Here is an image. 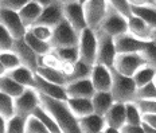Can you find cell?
Instances as JSON below:
<instances>
[{
	"label": "cell",
	"instance_id": "cell-45",
	"mask_svg": "<svg viewBox=\"0 0 156 133\" xmlns=\"http://www.w3.org/2000/svg\"><path fill=\"white\" fill-rule=\"evenodd\" d=\"M121 132L122 133H145L144 128H143V124L141 125H124L121 128Z\"/></svg>",
	"mask_w": 156,
	"mask_h": 133
},
{
	"label": "cell",
	"instance_id": "cell-7",
	"mask_svg": "<svg viewBox=\"0 0 156 133\" xmlns=\"http://www.w3.org/2000/svg\"><path fill=\"white\" fill-rule=\"evenodd\" d=\"M39 94L34 87H26L20 96L14 98V109L15 116L27 118L32 114L35 109L39 106Z\"/></svg>",
	"mask_w": 156,
	"mask_h": 133
},
{
	"label": "cell",
	"instance_id": "cell-5",
	"mask_svg": "<svg viewBox=\"0 0 156 133\" xmlns=\"http://www.w3.org/2000/svg\"><path fill=\"white\" fill-rule=\"evenodd\" d=\"M96 32H102V34H106L112 38L125 34V32H128L126 18L120 15L117 11H115V9L108 5V11H106L105 18L102 19V22L100 23Z\"/></svg>",
	"mask_w": 156,
	"mask_h": 133
},
{
	"label": "cell",
	"instance_id": "cell-57",
	"mask_svg": "<svg viewBox=\"0 0 156 133\" xmlns=\"http://www.w3.org/2000/svg\"><path fill=\"white\" fill-rule=\"evenodd\" d=\"M101 133H102V132H101Z\"/></svg>",
	"mask_w": 156,
	"mask_h": 133
},
{
	"label": "cell",
	"instance_id": "cell-51",
	"mask_svg": "<svg viewBox=\"0 0 156 133\" xmlns=\"http://www.w3.org/2000/svg\"><path fill=\"white\" fill-rule=\"evenodd\" d=\"M143 128H144L145 133H156V129H154V128H149V126L144 125V124H143Z\"/></svg>",
	"mask_w": 156,
	"mask_h": 133
},
{
	"label": "cell",
	"instance_id": "cell-35",
	"mask_svg": "<svg viewBox=\"0 0 156 133\" xmlns=\"http://www.w3.org/2000/svg\"><path fill=\"white\" fill-rule=\"evenodd\" d=\"M0 116H3L5 120H9L15 116L14 98L3 92H0Z\"/></svg>",
	"mask_w": 156,
	"mask_h": 133
},
{
	"label": "cell",
	"instance_id": "cell-4",
	"mask_svg": "<svg viewBox=\"0 0 156 133\" xmlns=\"http://www.w3.org/2000/svg\"><path fill=\"white\" fill-rule=\"evenodd\" d=\"M78 37H80V34L63 18V20H61L55 27H53V35H51V39H50V46L51 48L77 46Z\"/></svg>",
	"mask_w": 156,
	"mask_h": 133
},
{
	"label": "cell",
	"instance_id": "cell-21",
	"mask_svg": "<svg viewBox=\"0 0 156 133\" xmlns=\"http://www.w3.org/2000/svg\"><path fill=\"white\" fill-rule=\"evenodd\" d=\"M41 11H42L41 5H39L38 3L30 0V2H28L23 8L19 9L18 14H19V18H20L22 23L24 24V27L30 28L31 26L35 24L37 19L39 18V15H41Z\"/></svg>",
	"mask_w": 156,
	"mask_h": 133
},
{
	"label": "cell",
	"instance_id": "cell-27",
	"mask_svg": "<svg viewBox=\"0 0 156 133\" xmlns=\"http://www.w3.org/2000/svg\"><path fill=\"white\" fill-rule=\"evenodd\" d=\"M24 89L26 87H23L20 83L14 81L9 75H7V74L0 77V92H3L4 94H7V96L12 97V98L20 96Z\"/></svg>",
	"mask_w": 156,
	"mask_h": 133
},
{
	"label": "cell",
	"instance_id": "cell-11",
	"mask_svg": "<svg viewBox=\"0 0 156 133\" xmlns=\"http://www.w3.org/2000/svg\"><path fill=\"white\" fill-rule=\"evenodd\" d=\"M126 24H128V32L132 37L137 38L143 42H149L156 39V30L148 26L143 19L136 15H131L126 18Z\"/></svg>",
	"mask_w": 156,
	"mask_h": 133
},
{
	"label": "cell",
	"instance_id": "cell-3",
	"mask_svg": "<svg viewBox=\"0 0 156 133\" xmlns=\"http://www.w3.org/2000/svg\"><path fill=\"white\" fill-rule=\"evenodd\" d=\"M78 59L87 65L96 63V57H97V35L96 31L92 28L86 27L80 32L78 37Z\"/></svg>",
	"mask_w": 156,
	"mask_h": 133
},
{
	"label": "cell",
	"instance_id": "cell-25",
	"mask_svg": "<svg viewBox=\"0 0 156 133\" xmlns=\"http://www.w3.org/2000/svg\"><path fill=\"white\" fill-rule=\"evenodd\" d=\"M35 74L42 77L43 79L48 81V82L57 83V85H61V86H65L67 83L66 75L59 69H53V67H47V66H38Z\"/></svg>",
	"mask_w": 156,
	"mask_h": 133
},
{
	"label": "cell",
	"instance_id": "cell-50",
	"mask_svg": "<svg viewBox=\"0 0 156 133\" xmlns=\"http://www.w3.org/2000/svg\"><path fill=\"white\" fill-rule=\"evenodd\" d=\"M32 2H35V3H38L41 7H46V5H48L50 3H53L54 0H32Z\"/></svg>",
	"mask_w": 156,
	"mask_h": 133
},
{
	"label": "cell",
	"instance_id": "cell-20",
	"mask_svg": "<svg viewBox=\"0 0 156 133\" xmlns=\"http://www.w3.org/2000/svg\"><path fill=\"white\" fill-rule=\"evenodd\" d=\"M78 122H80V128L82 133H101L106 126L104 117L96 114V113L78 118Z\"/></svg>",
	"mask_w": 156,
	"mask_h": 133
},
{
	"label": "cell",
	"instance_id": "cell-30",
	"mask_svg": "<svg viewBox=\"0 0 156 133\" xmlns=\"http://www.w3.org/2000/svg\"><path fill=\"white\" fill-rule=\"evenodd\" d=\"M51 51H53L54 55L62 63L73 65L74 62H77V61H78V48H77V46L51 48Z\"/></svg>",
	"mask_w": 156,
	"mask_h": 133
},
{
	"label": "cell",
	"instance_id": "cell-29",
	"mask_svg": "<svg viewBox=\"0 0 156 133\" xmlns=\"http://www.w3.org/2000/svg\"><path fill=\"white\" fill-rule=\"evenodd\" d=\"M132 15L139 16L148 26H151L154 30H156V7H152V5L132 7Z\"/></svg>",
	"mask_w": 156,
	"mask_h": 133
},
{
	"label": "cell",
	"instance_id": "cell-46",
	"mask_svg": "<svg viewBox=\"0 0 156 133\" xmlns=\"http://www.w3.org/2000/svg\"><path fill=\"white\" fill-rule=\"evenodd\" d=\"M141 118L144 125L156 129V113H154V114H141Z\"/></svg>",
	"mask_w": 156,
	"mask_h": 133
},
{
	"label": "cell",
	"instance_id": "cell-49",
	"mask_svg": "<svg viewBox=\"0 0 156 133\" xmlns=\"http://www.w3.org/2000/svg\"><path fill=\"white\" fill-rule=\"evenodd\" d=\"M5 124H7V120L3 116H0V133H4L5 131Z\"/></svg>",
	"mask_w": 156,
	"mask_h": 133
},
{
	"label": "cell",
	"instance_id": "cell-9",
	"mask_svg": "<svg viewBox=\"0 0 156 133\" xmlns=\"http://www.w3.org/2000/svg\"><path fill=\"white\" fill-rule=\"evenodd\" d=\"M82 7L83 14H85L86 26L96 31L106 15L108 2L106 0H86L82 4Z\"/></svg>",
	"mask_w": 156,
	"mask_h": 133
},
{
	"label": "cell",
	"instance_id": "cell-8",
	"mask_svg": "<svg viewBox=\"0 0 156 133\" xmlns=\"http://www.w3.org/2000/svg\"><path fill=\"white\" fill-rule=\"evenodd\" d=\"M97 35V57L96 63H101L104 66L112 69L117 55L113 38L102 32H96Z\"/></svg>",
	"mask_w": 156,
	"mask_h": 133
},
{
	"label": "cell",
	"instance_id": "cell-10",
	"mask_svg": "<svg viewBox=\"0 0 156 133\" xmlns=\"http://www.w3.org/2000/svg\"><path fill=\"white\" fill-rule=\"evenodd\" d=\"M0 24L5 28L14 39H20L24 37L27 28L22 23L19 14L15 11L0 8Z\"/></svg>",
	"mask_w": 156,
	"mask_h": 133
},
{
	"label": "cell",
	"instance_id": "cell-22",
	"mask_svg": "<svg viewBox=\"0 0 156 133\" xmlns=\"http://www.w3.org/2000/svg\"><path fill=\"white\" fill-rule=\"evenodd\" d=\"M90 100H92V105H93V113L102 116V117L112 106V103L115 102L110 92H96Z\"/></svg>",
	"mask_w": 156,
	"mask_h": 133
},
{
	"label": "cell",
	"instance_id": "cell-33",
	"mask_svg": "<svg viewBox=\"0 0 156 133\" xmlns=\"http://www.w3.org/2000/svg\"><path fill=\"white\" fill-rule=\"evenodd\" d=\"M125 124L126 125H141V112L139 110L136 102H126L125 103Z\"/></svg>",
	"mask_w": 156,
	"mask_h": 133
},
{
	"label": "cell",
	"instance_id": "cell-26",
	"mask_svg": "<svg viewBox=\"0 0 156 133\" xmlns=\"http://www.w3.org/2000/svg\"><path fill=\"white\" fill-rule=\"evenodd\" d=\"M90 71H92V65H87L85 62H82L81 59H78L77 62L73 63L70 71L67 73V75H66V79H67V82H71V81L89 78Z\"/></svg>",
	"mask_w": 156,
	"mask_h": 133
},
{
	"label": "cell",
	"instance_id": "cell-38",
	"mask_svg": "<svg viewBox=\"0 0 156 133\" xmlns=\"http://www.w3.org/2000/svg\"><path fill=\"white\" fill-rule=\"evenodd\" d=\"M27 30L30 31L34 37H37L38 39L50 43L51 35H53V28L51 27H47V26H43V24H34V26H31L30 28H27Z\"/></svg>",
	"mask_w": 156,
	"mask_h": 133
},
{
	"label": "cell",
	"instance_id": "cell-40",
	"mask_svg": "<svg viewBox=\"0 0 156 133\" xmlns=\"http://www.w3.org/2000/svg\"><path fill=\"white\" fill-rule=\"evenodd\" d=\"M106 2L110 8H113L124 18H129L132 15V7L128 3V0H106Z\"/></svg>",
	"mask_w": 156,
	"mask_h": 133
},
{
	"label": "cell",
	"instance_id": "cell-54",
	"mask_svg": "<svg viewBox=\"0 0 156 133\" xmlns=\"http://www.w3.org/2000/svg\"><path fill=\"white\" fill-rule=\"evenodd\" d=\"M85 2H86V0H78V3H80V4H83Z\"/></svg>",
	"mask_w": 156,
	"mask_h": 133
},
{
	"label": "cell",
	"instance_id": "cell-31",
	"mask_svg": "<svg viewBox=\"0 0 156 133\" xmlns=\"http://www.w3.org/2000/svg\"><path fill=\"white\" fill-rule=\"evenodd\" d=\"M31 116H35L37 118H39L42 121V124H43L44 126L47 128V131L50 133H61L59 128H58L57 122L54 121V118L50 116V113L47 112V110H44L43 108L41 106V103H39V106L37 109L32 112Z\"/></svg>",
	"mask_w": 156,
	"mask_h": 133
},
{
	"label": "cell",
	"instance_id": "cell-56",
	"mask_svg": "<svg viewBox=\"0 0 156 133\" xmlns=\"http://www.w3.org/2000/svg\"><path fill=\"white\" fill-rule=\"evenodd\" d=\"M155 3H156V0H155Z\"/></svg>",
	"mask_w": 156,
	"mask_h": 133
},
{
	"label": "cell",
	"instance_id": "cell-17",
	"mask_svg": "<svg viewBox=\"0 0 156 133\" xmlns=\"http://www.w3.org/2000/svg\"><path fill=\"white\" fill-rule=\"evenodd\" d=\"M34 89L38 92V94H42V96L50 97V98L63 100V101H66V100H67L65 86L57 85V83H53V82H48V81L43 79L42 77L37 75V74H35Z\"/></svg>",
	"mask_w": 156,
	"mask_h": 133
},
{
	"label": "cell",
	"instance_id": "cell-52",
	"mask_svg": "<svg viewBox=\"0 0 156 133\" xmlns=\"http://www.w3.org/2000/svg\"><path fill=\"white\" fill-rule=\"evenodd\" d=\"M7 74V70H5V67L3 66V63L0 62V77H3V75H5Z\"/></svg>",
	"mask_w": 156,
	"mask_h": 133
},
{
	"label": "cell",
	"instance_id": "cell-23",
	"mask_svg": "<svg viewBox=\"0 0 156 133\" xmlns=\"http://www.w3.org/2000/svg\"><path fill=\"white\" fill-rule=\"evenodd\" d=\"M7 75H9L14 81H16L18 83H20L23 87H34L35 83V73L32 70H30L28 67L23 66H18L16 69L11 70L7 73Z\"/></svg>",
	"mask_w": 156,
	"mask_h": 133
},
{
	"label": "cell",
	"instance_id": "cell-53",
	"mask_svg": "<svg viewBox=\"0 0 156 133\" xmlns=\"http://www.w3.org/2000/svg\"><path fill=\"white\" fill-rule=\"evenodd\" d=\"M58 2H61L62 4H67V3H73V2H78V0H58Z\"/></svg>",
	"mask_w": 156,
	"mask_h": 133
},
{
	"label": "cell",
	"instance_id": "cell-6",
	"mask_svg": "<svg viewBox=\"0 0 156 133\" xmlns=\"http://www.w3.org/2000/svg\"><path fill=\"white\" fill-rule=\"evenodd\" d=\"M145 65L147 62H145V58L141 53L117 54L112 69H115L117 73L122 74V75L133 77V74Z\"/></svg>",
	"mask_w": 156,
	"mask_h": 133
},
{
	"label": "cell",
	"instance_id": "cell-19",
	"mask_svg": "<svg viewBox=\"0 0 156 133\" xmlns=\"http://www.w3.org/2000/svg\"><path fill=\"white\" fill-rule=\"evenodd\" d=\"M104 121L106 126L121 129L125 125V103L113 102L109 110L104 114Z\"/></svg>",
	"mask_w": 156,
	"mask_h": 133
},
{
	"label": "cell",
	"instance_id": "cell-37",
	"mask_svg": "<svg viewBox=\"0 0 156 133\" xmlns=\"http://www.w3.org/2000/svg\"><path fill=\"white\" fill-rule=\"evenodd\" d=\"M24 133H50L47 128L42 124V121L37 118L35 116H30L26 118V126Z\"/></svg>",
	"mask_w": 156,
	"mask_h": 133
},
{
	"label": "cell",
	"instance_id": "cell-16",
	"mask_svg": "<svg viewBox=\"0 0 156 133\" xmlns=\"http://www.w3.org/2000/svg\"><path fill=\"white\" fill-rule=\"evenodd\" d=\"M65 90L67 98H92L93 94L96 93L89 78L67 82L65 85Z\"/></svg>",
	"mask_w": 156,
	"mask_h": 133
},
{
	"label": "cell",
	"instance_id": "cell-13",
	"mask_svg": "<svg viewBox=\"0 0 156 133\" xmlns=\"http://www.w3.org/2000/svg\"><path fill=\"white\" fill-rule=\"evenodd\" d=\"M89 79L96 92H109L112 86V69L101 63H94L92 66Z\"/></svg>",
	"mask_w": 156,
	"mask_h": 133
},
{
	"label": "cell",
	"instance_id": "cell-39",
	"mask_svg": "<svg viewBox=\"0 0 156 133\" xmlns=\"http://www.w3.org/2000/svg\"><path fill=\"white\" fill-rule=\"evenodd\" d=\"M24 126H26V118L14 116V117L7 120L4 133H24Z\"/></svg>",
	"mask_w": 156,
	"mask_h": 133
},
{
	"label": "cell",
	"instance_id": "cell-18",
	"mask_svg": "<svg viewBox=\"0 0 156 133\" xmlns=\"http://www.w3.org/2000/svg\"><path fill=\"white\" fill-rule=\"evenodd\" d=\"M115 47L117 54H128V53H141L145 46V42H143L137 38L132 37L129 32L121 34L119 37L113 38Z\"/></svg>",
	"mask_w": 156,
	"mask_h": 133
},
{
	"label": "cell",
	"instance_id": "cell-2",
	"mask_svg": "<svg viewBox=\"0 0 156 133\" xmlns=\"http://www.w3.org/2000/svg\"><path fill=\"white\" fill-rule=\"evenodd\" d=\"M136 85L132 77L122 75L112 69V86H110V94L115 102H133L136 101Z\"/></svg>",
	"mask_w": 156,
	"mask_h": 133
},
{
	"label": "cell",
	"instance_id": "cell-44",
	"mask_svg": "<svg viewBox=\"0 0 156 133\" xmlns=\"http://www.w3.org/2000/svg\"><path fill=\"white\" fill-rule=\"evenodd\" d=\"M14 44V38L0 24V50H11Z\"/></svg>",
	"mask_w": 156,
	"mask_h": 133
},
{
	"label": "cell",
	"instance_id": "cell-32",
	"mask_svg": "<svg viewBox=\"0 0 156 133\" xmlns=\"http://www.w3.org/2000/svg\"><path fill=\"white\" fill-rule=\"evenodd\" d=\"M155 75H156V71L152 69V67H149L148 65H145V66H143L141 69H139L133 74L132 78L135 81L136 87H140V86H144V85H147V83L152 82Z\"/></svg>",
	"mask_w": 156,
	"mask_h": 133
},
{
	"label": "cell",
	"instance_id": "cell-15",
	"mask_svg": "<svg viewBox=\"0 0 156 133\" xmlns=\"http://www.w3.org/2000/svg\"><path fill=\"white\" fill-rule=\"evenodd\" d=\"M63 18L67 20L71 27L76 30L78 34L86 28V20H85V14H83V7L78 2L67 3L63 4Z\"/></svg>",
	"mask_w": 156,
	"mask_h": 133
},
{
	"label": "cell",
	"instance_id": "cell-12",
	"mask_svg": "<svg viewBox=\"0 0 156 133\" xmlns=\"http://www.w3.org/2000/svg\"><path fill=\"white\" fill-rule=\"evenodd\" d=\"M11 50L18 55L19 61H20V63L23 65V66L28 67V69L32 70L34 73L37 71L38 66H39V57L31 50V47L26 43L23 38H20V39H14V44H12Z\"/></svg>",
	"mask_w": 156,
	"mask_h": 133
},
{
	"label": "cell",
	"instance_id": "cell-41",
	"mask_svg": "<svg viewBox=\"0 0 156 133\" xmlns=\"http://www.w3.org/2000/svg\"><path fill=\"white\" fill-rule=\"evenodd\" d=\"M156 98V86L152 82L136 89V100H155Z\"/></svg>",
	"mask_w": 156,
	"mask_h": 133
},
{
	"label": "cell",
	"instance_id": "cell-24",
	"mask_svg": "<svg viewBox=\"0 0 156 133\" xmlns=\"http://www.w3.org/2000/svg\"><path fill=\"white\" fill-rule=\"evenodd\" d=\"M66 103L69 106V109L71 110V113L77 118H81L83 116L93 113V105L90 98H67Z\"/></svg>",
	"mask_w": 156,
	"mask_h": 133
},
{
	"label": "cell",
	"instance_id": "cell-47",
	"mask_svg": "<svg viewBox=\"0 0 156 133\" xmlns=\"http://www.w3.org/2000/svg\"><path fill=\"white\" fill-rule=\"evenodd\" d=\"M131 7H140V5H152L156 7L155 0H128Z\"/></svg>",
	"mask_w": 156,
	"mask_h": 133
},
{
	"label": "cell",
	"instance_id": "cell-43",
	"mask_svg": "<svg viewBox=\"0 0 156 133\" xmlns=\"http://www.w3.org/2000/svg\"><path fill=\"white\" fill-rule=\"evenodd\" d=\"M28 2H30V0H0V8L18 12L19 9L23 8Z\"/></svg>",
	"mask_w": 156,
	"mask_h": 133
},
{
	"label": "cell",
	"instance_id": "cell-55",
	"mask_svg": "<svg viewBox=\"0 0 156 133\" xmlns=\"http://www.w3.org/2000/svg\"><path fill=\"white\" fill-rule=\"evenodd\" d=\"M154 83H155V86H156V75H155V78H154Z\"/></svg>",
	"mask_w": 156,
	"mask_h": 133
},
{
	"label": "cell",
	"instance_id": "cell-14",
	"mask_svg": "<svg viewBox=\"0 0 156 133\" xmlns=\"http://www.w3.org/2000/svg\"><path fill=\"white\" fill-rule=\"evenodd\" d=\"M61 20H63V4L58 0H54L46 7H42L41 15L35 24H43L47 27H55Z\"/></svg>",
	"mask_w": 156,
	"mask_h": 133
},
{
	"label": "cell",
	"instance_id": "cell-28",
	"mask_svg": "<svg viewBox=\"0 0 156 133\" xmlns=\"http://www.w3.org/2000/svg\"><path fill=\"white\" fill-rule=\"evenodd\" d=\"M23 39H24L26 43H27L28 46L31 47V50L38 55V57H41V55H44V54H47V53H50V51H51V46H50V43H48V42H44V40L38 39V38L34 37V35H32L28 30L26 31Z\"/></svg>",
	"mask_w": 156,
	"mask_h": 133
},
{
	"label": "cell",
	"instance_id": "cell-42",
	"mask_svg": "<svg viewBox=\"0 0 156 133\" xmlns=\"http://www.w3.org/2000/svg\"><path fill=\"white\" fill-rule=\"evenodd\" d=\"M136 105L141 114H154L156 113V98L155 100H136Z\"/></svg>",
	"mask_w": 156,
	"mask_h": 133
},
{
	"label": "cell",
	"instance_id": "cell-1",
	"mask_svg": "<svg viewBox=\"0 0 156 133\" xmlns=\"http://www.w3.org/2000/svg\"><path fill=\"white\" fill-rule=\"evenodd\" d=\"M41 106L50 113V116L57 122L61 133H82L80 128L78 118L71 113L66 101L63 100H55L50 97L39 94Z\"/></svg>",
	"mask_w": 156,
	"mask_h": 133
},
{
	"label": "cell",
	"instance_id": "cell-34",
	"mask_svg": "<svg viewBox=\"0 0 156 133\" xmlns=\"http://www.w3.org/2000/svg\"><path fill=\"white\" fill-rule=\"evenodd\" d=\"M0 62L3 63V66L5 67V70L11 71L16 69L18 66H20V61H19L18 55H16L12 50H0Z\"/></svg>",
	"mask_w": 156,
	"mask_h": 133
},
{
	"label": "cell",
	"instance_id": "cell-36",
	"mask_svg": "<svg viewBox=\"0 0 156 133\" xmlns=\"http://www.w3.org/2000/svg\"><path fill=\"white\" fill-rule=\"evenodd\" d=\"M141 54L144 55L145 62H147L148 66L156 71V39L145 42V46L143 48Z\"/></svg>",
	"mask_w": 156,
	"mask_h": 133
},
{
	"label": "cell",
	"instance_id": "cell-48",
	"mask_svg": "<svg viewBox=\"0 0 156 133\" xmlns=\"http://www.w3.org/2000/svg\"><path fill=\"white\" fill-rule=\"evenodd\" d=\"M102 133H122L121 129H117V128H112V126H105L104 128Z\"/></svg>",
	"mask_w": 156,
	"mask_h": 133
}]
</instances>
